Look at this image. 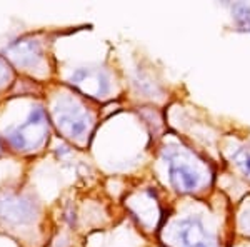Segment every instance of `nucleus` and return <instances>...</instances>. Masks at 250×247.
Returning <instances> with one entry per match:
<instances>
[{"mask_svg": "<svg viewBox=\"0 0 250 247\" xmlns=\"http://www.w3.org/2000/svg\"><path fill=\"white\" fill-rule=\"evenodd\" d=\"M48 135V120L42 107L30 111L29 117L23 124L15 125L5 131V137L15 151H35L45 142Z\"/></svg>", "mask_w": 250, "mask_h": 247, "instance_id": "nucleus-1", "label": "nucleus"}, {"mask_svg": "<svg viewBox=\"0 0 250 247\" xmlns=\"http://www.w3.org/2000/svg\"><path fill=\"white\" fill-rule=\"evenodd\" d=\"M52 115H54L55 125H57L59 131L63 135L75 140H82L90 132L92 124H94L92 115L79 102L70 99V97L60 99L54 105Z\"/></svg>", "mask_w": 250, "mask_h": 247, "instance_id": "nucleus-2", "label": "nucleus"}, {"mask_svg": "<svg viewBox=\"0 0 250 247\" xmlns=\"http://www.w3.org/2000/svg\"><path fill=\"white\" fill-rule=\"evenodd\" d=\"M168 167V179L170 184L180 192H195L202 187L204 176L199 169L184 156L179 149L167 147L164 152Z\"/></svg>", "mask_w": 250, "mask_h": 247, "instance_id": "nucleus-3", "label": "nucleus"}, {"mask_svg": "<svg viewBox=\"0 0 250 247\" xmlns=\"http://www.w3.org/2000/svg\"><path fill=\"white\" fill-rule=\"evenodd\" d=\"M172 237L175 247H219L215 236L199 216L179 219L172 227Z\"/></svg>", "mask_w": 250, "mask_h": 247, "instance_id": "nucleus-4", "label": "nucleus"}, {"mask_svg": "<svg viewBox=\"0 0 250 247\" xmlns=\"http://www.w3.org/2000/svg\"><path fill=\"white\" fill-rule=\"evenodd\" d=\"M37 216V205L17 194H0V217L15 225L30 224Z\"/></svg>", "mask_w": 250, "mask_h": 247, "instance_id": "nucleus-5", "label": "nucleus"}, {"mask_svg": "<svg viewBox=\"0 0 250 247\" xmlns=\"http://www.w3.org/2000/svg\"><path fill=\"white\" fill-rule=\"evenodd\" d=\"M70 84L82 94L95 99H104L110 92V79L102 68L82 67L70 75Z\"/></svg>", "mask_w": 250, "mask_h": 247, "instance_id": "nucleus-6", "label": "nucleus"}, {"mask_svg": "<svg viewBox=\"0 0 250 247\" xmlns=\"http://www.w3.org/2000/svg\"><path fill=\"white\" fill-rule=\"evenodd\" d=\"M9 55L17 66L34 68L42 62L43 48L35 39H20L9 47Z\"/></svg>", "mask_w": 250, "mask_h": 247, "instance_id": "nucleus-7", "label": "nucleus"}, {"mask_svg": "<svg viewBox=\"0 0 250 247\" xmlns=\"http://www.w3.org/2000/svg\"><path fill=\"white\" fill-rule=\"evenodd\" d=\"M232 160L245 177H250V149L237 147L232 152Z\"/></svg>", "mask_w": 250, "mask_h": 247, "instance_id": "nucleus-8", "label": "nucleus"}, {"mask_svg": "<svg viewBox=\"0 0 250 247\" xmlns=\"http://www.w3.org/2000/svg\"><path fill=\"white\" fill-rule=\"evenodd\" d=\"M233 17H235L240 29L250 32V7L244 5V3H237L233 7Z\"/></svg>", "mask_w": 250, "mask_h": 247, "instance_id": "nucleus-9", "label": "nucleus"}, {"mask_svg": "<svg viewBox=\"0 0 250 247\" xmlns=\"http://www.w3.org/2000/svg\"><path fill=\"white\" fill-rule=\"evenodd\" d=\"M12 80V68L9 67V64L0 57V87L7 86Z\"/></svg>", "mask_w": 250, "mask_h": 247, "instance_id": "nucleus-10", "label": "nucleus"}, {"mask_svg": "<svg viewBox=\"0 0 250 247\" xmlns=\"http://www.w3.org/2000/svg\"><path fill=\"white\" fill-rule=\"evenodd\" d=\"M240 227L250 234V207L240 216Z\"/></svg>", "mask_w": 250, "mask_h": 247, "instance_id": "nucleus-11", "label": "nucleus"}]
</instances>
